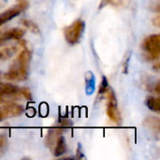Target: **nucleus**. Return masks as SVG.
<instances>
[{
    "label": "nucleus",
    "instance_id": "nucleus-12",
    "mask_svg": "<svg viewBox=\"0 0 160 160\" xmlns=\"http://www.w3.org/2000/svg\"><path fill=\"white\" fill-rule=\"evenodd\" d=\"M145 104L147 106V108L150 111H153L155 112H160V98H156L153 96H150L146 98L145 100Z\"/></svg>",
    "mask_w": 160,
    "mask_h": 160
},
{
    "label": "nucleus",
    "instance_id": "nucleus-21",
    "mask_svg": "<svg viewBox=\"0 0 160 160\" xmlns=\"http://www.w3.org/2000/svg\"><path fill=\"white\" fill-rule=\"evenodd\" d=\"M154 68H155V69H156L157 71H158V70H159V63H157V64L154 66Z\"/></svg>",
    "mask_w": 160,
    "mask_h": 160
},
{
    "label": "nucleus",
    "instance_id": "nucleus-17",
    "mask_svg": "<svg viewBox=\"0 0 160 160\" xmlns=\"http://www.w3.org/2000/svg\"><path fill=\"white\" fill-rule=\"evenodd\" d=\"M21 91H22V97L23 98H25V99L28 100V101H31V100H32V98H33L32 93H31V91H30L28 88L22 87V88H21Z\"/></svg>",
    "mask_w": 160,
    "mask_h": 160
},
{
    "label": "nucleus",
    "instance_id": "nucleus-11",
    "mask_svg": "<svg viewBox=\"0 0 160 160\" xmlns=\"http://www.w3.org/2000/svg\"><path fill=\"white\" fill-rule=\"evenodd\" d=\"M143 125L145 127H147L149 129L155 131L156 133H159L160 131V120L158 117H156V116H150V117H147L144 122H143Z\"/></svg>",
    "mask_w": 160,
    "mask_h": 160
},
{
    "label": "nucleus",
    "instance_id": "nucleus-6",
    "mask_svg": "<svg viewBox=\"0 0 160 160\" xmlns=\"http://www.w3.org/2000/svg\"><path fill=\"white\" fill-rule=\"evenodd\" d=\"M27 8H28V2L25 0H22V1H20V3H18L17 5L1 12L0 13V26L4 25L8 22L11 21L15 17L20 15Z\"/></svg>",
    "mask_w": 160,
    "mask_h": 160
},
{
    "label": "nucleus",
    "instance_id": "nucleus-18",
    "mask_svg": "<svg viewBox=\"0 0 160 160\" xmlns=\"http://www.w3.org/2000/svg\"><path fill=\"white\" fill-rule=\"evenodd\" d=\"M7 118H8V115H7L6 110L4 108V106H2V107H0V122Z\"/></svg>",
    "mask_w": 160,
    "mask_h": 160
},
{
    "label": "nucleus",
    "instance_id": "nucleus-16",
    "mask_svg": "<svg viewBox=\"0 0 160 160\" xmlns=\"http://www.w3.org/2000/svg\"><path fill=\"white\" fill-rule=\"evenodd\" d=\"M108 90H109V81L105 76H103L100 85H99L98 93H99V95H103V94H106Z\"/></svg>",
    "mask_w": 160,
    "mask_h": 160
},
{
    "label": "nucleus",
    "instance_id": "nucleus-13",
    "mask_svg": "<svg viewBox=\"0 0 160 160\" xmlns=\"http://www.w3.org/2000/svg\"><path fill=\"white\" fill-rule=\"evenodd\" d=\"M85 85L86 93L88 95H91L95 90V76L90 71L85 74Z\"/></svg>",
    "mask_w": 160,
    "mask_h": 160
},
{
    "label": "nucleus",
    "instance_id": "nucleus-8",
    "mask_svg": "<svg viewBox=\"0 0 160 160\" xmlns=\"http://www.w3.org/2000/svg\"><path fill=\"white\" fill-rule=\"evenodd\" d=\"M65 128H66L59 125L58 127H54V128H50L48 130L47 136H46V139H45V144L49 149H51V150L53 149V147H54V145L56 143V141L63 134Z\"/></svg>",
    "mask_w": 160,
    "mask_h": 160
},
{
    "label": "nucleus",
    "instance_id": "nucleus-4",
    "mask_svg": "<svg viewBox=\"0 0 160 160\" xmlns=\"http://www.w3.org/2000/svg\"><path fill=\"white\" fill-rule=\"evenodd\" d=\"M22 98L20 87L10 83H0V104L10 103Z\"/></svg>",
    "mask_w": 160,
    "mask_h": 160
},
{
    "label": "nucleus",
    "instance_id": "nucleus-5",
    "mask_svg": "<svg viewBox=\"0 0 160 160\" xmlns=\"http://www.w3.org/2000/svg\"><path fill=\"white\" fill-rule=\"evenodd\" d=\"M106 94H107V98H108V102H107V115H108V117L113 123L119 125V124L122 123V116H121V113H120L119 109H118L115 94L110 88H109V90L107 91Z\"/></svg>",
    "mask_w": 160,
    "mask_h": 160
},
{
    "label": "nucleus",
    "instance_id": "nucleus-3",
    "mask_svg": "<svg viewBox=\"0 0 160 160\" xmlns=\"http://www.w3.org/2000/svg\"><path fill=\"white\" fill-rule=\"evenodd\" d=\"M84 29H85V22L82 20L78 19L74 21L70 25L65 27L64 29L65 39L70 45L77 44L82 38Z\"/></svg>",
    "mask_w": 160,
    "mask_h": 160
},
{
    "label": "nucleus",
    "instance_id": "nucleus-20",
    "mask_svg": "<svg viewBox=\"0 0 160 160\" xmlns=\"http://www.w3.org/2000/svg\"><path fill=\"white\" fill-rule=\"evenodd\" d=\"M154 91L156 92V94L159 95L160 94V82L158 81L156 84H155V88H154Z\"/></svg>",
    "mask_w": 160,
    "mask_h": 160
},
{
    "label": "nucleus",
    "instance_id": "nucleus-15",
    "mask_svg": "<svg viewBox=\"0 0 160 160\" xmlns=\"http://www.w3.org/2000/svg\"><path fill=\"white\" fill-rule=\"evenodd\" d=\"M8 136L5 133L0 134V155H3L6 149L8 148Z\"/></svg>",
    "mask_w": 160,
    "mask_h": 160
},
{
    "label": "nucleus",
    "instance_id": "nucleus-1",
    "mask_svg": "<svg viewBox=\"0 0 160 160\" xmlns=\"http://www.w3.org/2000/svg\"><path fill=\"white\" fill-rule=\"evenodd\" d=\"M32 58V52L26 47L17 55L8 70L4 74V78L10 82H22L28 77L29 63Z\"/></svg>",
    "mask_w": 160,
    "mask_h": 160
},
{
    "label": "nucleus",
    "instance_id": "nucleus-23",
    "mask_svg": "<svg viewBox=\"0 0 160 160\" xmlns=\"http://www.w3.org/2000/svg\"><path fill=\"white\" fill-rule=\"evenodd\" d=\"M17 1H22V0H17Z\"/></svg>",
    "mask_w": 160,
    "mask_h": 160
},
{
    "label": "nucleus",
    "instance_id": "nucleus-19",
    "mask_svg": "<svg viewBox=\"0 0 160 160\" xmlns=\"http://www.w3.org/2000/svg\"><path fill=\"white\" fill-rule=\"evenodd\" d=\"M153 24L157 27H159L160 26V16L158 15L156 16L155 18H153Z\"/></svg>",
    "mask_w": 160,
    "mask_h": 160
},
{
    "label": "nucleus",
    "instance_id": "nucleus-14",
    "mask_svg": "<svg viewBox=\"0 0 160 160\" xmlns=\"http://www.w3.org/2000/svg\"><path fill=\"white\" fill-rule=\"evenodd\" d=\"M22 25H23L25 28H27V29H28L29 31H31L32 33H34V34H36V35H38V34L40 33V30H39L38 24H37L36 22H34L33 21H31V20L24 19V20L22 21Z\"/></svg>",
    "mask_w": 160,
    "mask_h": 160
},
{
    "label": "nucleus",
    "instance_id": "nucleus-7",
    "mask_svg": "<svg viewBox=\"0 0 160 160\" xmlns=\"http://www.w3.org/2000/svg\"><path fill=\"white\" fill-rule=\"evenodd\" d=\"M24 34H25L24 30L19 27H14L5 31H0V46L8 40L21 39L24 36Z\"/></svg>",
    "mask_w": 160,
    "mask_h": 160
},
{
    "label": "nucleus",
    "instance_id": "nucleus-10",
    "mask_svg": "<svg viewBox=\"0 0 160 160\" xmlns=\"http://www.w3.org/2000/svg\"><path fill=\"white\" fill-rule=\"evenodd\" d=\"M52 151H53V155L55 157H61L67 152V143L62 135L56 141V143H55Z\"/></svg>",
    "mask_w": 160,
    "mask_h": 160
},
{
    "label": "nucleus",
    "instance_id": "nucleus-9",
    "mask_svg": "<svg viewBox=\"0 0 160 160\" xmlns=\"http://www.w3.org/2000/svg\"><path fill=\"white\" fill-rule=\"evenodd\" d=\"M19 46L14 45V46H9V47H5L0 49V62L6 61L12 57L15 53L18 52Z\"/></svg>",
    "mask_w": 160,
    "mask_h": 160
},
{
    "label": "nucleus",
    "instance_id": "nucleus-2",
    "mask_svg": "<svg viewBox=\"0 0 160 160\" xmlns=\"http://www.w3.org/2000/svg\"><path fill=\"white\" fill-rule=\"evenodd\" d=\"M142 50L145 58L149 61H155L160 55L159 34H153L146 37L142 43Z\"/></svg>",
    "mask_w": 160,
    "mask_h": 160
},
{
    "label": "nucleus",
    "instance_id": "nucleus-22",
    "mask_svg": "<svg viewBox=\"0 0 160 160\" xmlns=\"http://www.w3.org/2000/svg\"><path fill=\"white\" fill-rule=\"evenodd\" d=\"M1 78H2V74H1V72H0V81H1Z\"/></svg>",
    "mask_w": 160,
    "mask_h": 160
}]
</instances>
